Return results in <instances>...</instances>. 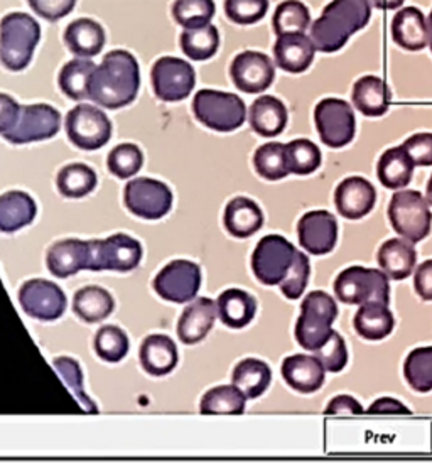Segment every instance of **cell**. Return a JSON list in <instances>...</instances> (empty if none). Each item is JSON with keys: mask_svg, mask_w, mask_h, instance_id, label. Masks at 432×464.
Here are the masks:
<instances>
[{"mask_svg": "<svg viewBox=\"0 0 432 464\" xmlns=\"http://www.w3.org/2000/svg\"><path fill=\"white\" fill-rule=\"evenodd\" d=\"M97 64L88 58H76L62 66L58 83L62 93L72 100L90 98V83Z\"/></svg>", "mask_w": 432, "mask_h": 464, "instance_id": "obj_38", "label": "cell"}, {"mask_svg": "<svg viewBox=\"0 0 432 464\" xmlns=\"http://www.w3.org/2000/svg\"><path fill=\"white\" fill-rule=\"evenodd\" d=\"M375 7L383 9V11H392V9H398L406 0H371Z\"/></svg>", "mask_w": 432, "mask_h": 464, "instance_id": "obj_58", "label": "cell"}, {"mask_svg": "<svg viewBox=\"0 0 432 464\" xmlns=\"http://www.w3.org/2000/svg\"><path fill=\"white\" fill-rule=\"evenodd\" d=\"M369 0H331L311 24V41L316 51L336 53L348 39L370 23Z\"/></svg>", "mask_w": 432, "mask_h": 464, "instance_id": "obj_2", "label": "cell"}, {"mask_svg": "<svg viewBox=\"0 0 432 464\" xmlns=\"http://www.w3.org/2000/svg\"><path fill=\"white\" fill-rule=\"evenodd\" d=\"M201 285V269L195 262L178 258L169 262L154 279V291L164 301L183 304L197 297Z\"/></svg>", "mask_w": 432, "mask_h": 464, "instance_id": "obj_15", "label": "cell"}, {"mask_svg": "<svg viewBox=\"0 0 432 464\" xmlns=\"http://www.w3.org/2000/svg\"><path fill=\"white\" fill-rule=\"evenodd\" d=\"M179 41L186 56L197 62H203L215 56V53L220 48L218 29L211 24L185 29Z\"/></svg>", "mask_w": 432, "mask_h": 464, "instance_id": "obj_40", "label": "cell"}, {"mask_svg": "<svg viewBox=\"0 0 432 464\" xmlns=\"http://www.w3.org/2000/svg\"><path fill=\"white\" fill-rule=\"evenodd\" d=\"M56 186L66 198H83L97 188V174L87 164H68L58 174Z\"/></svg>", "mask_w": 432, "mask_h": 464, "instance_id": "obj_41", "label": "cell"}, {"mask_svg": "<svg viewBox=\"0 0 432 464\" xmlns=\"http://www.w3.org/2000/svg\"><path fill=\"white\" fill-rule=\"evenodd\" d=\"M173 15L176 23L185 29L208 25L215 15L213 0H174Z\"/></svg>", "mask_w": 432, "mask_h": 464, "instance_id": "obj_47", "label": "cell"}, {"mask_svg": "<svg viewBox=\"0 0 432 464\" xmlns=\"http://www.w3.org/2000/svg\"><path fill=\"white\" fill-rule=\"evenodd\" d=\"M150 80L156 97L162 102H179L191 95L197 85V73L185 60L162 56L154 63Z\"/></svg>", "mask_w": 432, "mask_h": 464, "instance_id": "obj_12", "label": "cell"}, {"mask_svg": "<svg viewBox=\"0 0 432 464\" xmlns=\"http://www.w3.org/2000/svg\"><path fill=\"white\" fill-rule=\"evenodd\" d=\"M336 316L338 305L330 294L322 291L308 294L301 304V316L297 319V343L308 352H318L333 334L331 326Z\"/></svg>", "mask_w": 432, "mask_h": 464, "instance_id": "obj_4", "label": "cell"}, {"mask_svg": "<svg viewBox=\"0 0 432 464\" xmlns=\"http://www.w3.org/2000/svg\"><path fill=\"white\" fill-rule=\"evenodd\" d=\"M218 316L216 303L208 297H199L193 304L187 305L178 323V336L185 344L203 342L213 330Z\"/></svg>", "mask_w": 432, "mask_h": 464, "instance_id": "obj_22", "label": "cell"}, {"mask_svg": "<svg viewBox=\"0 0 432 464\" xmlns=\"http://www.w3.org/2000/svg\"><path fill=\"white\" fill-rule=\"evenodd\" d=\"M91 256L88 270H115V272H130L137 269L142 260V245L136 238L115 233L105 240H90Z\"/></svg>", "mask_w": 432, "mask_h": 464, "instance_id": "obj_11", "label": "cell"}, {"mask_svg": "<svg viewBox=\"0 0 432 464\" xmlns=\"http://www.w3.org/2000/svg\"><path fill=\"white\" fill-rule=\"evenodd\" d=\"M34 199L24 191H7L0 195V232L14 233L36 218Z\"/></svg>", "mask_w": 432, "mask_h": 464, "instance_id": "obj_30", "label": "cell"}, {"mask_svg": "<svg viewBox=\"0 0 432 464\" xmlns=\"http://www.w3.org/2000/svg\"><path fill=\"white\" fill-rule=\"evenodd\" d=\"M353 324L361 338L379 342L387 338L394 331L396 321L389 305L370 303V304L360 305L353 319Z\"/></svg>", "mask_w": 432, "mask_h": 464, "instance_id": "obj_34", "label": "cell"}, {"mask_svg": "<svg viewBox=\"0 0 432 464\" xmlns=\"http://www.w3.org/2000/svg\"><path fill=\"white\" fill-rule=\"evenodd\" d=\"M64 43L74 56L93 58L103 49L105 33L97 21L83 17V19H76L66 27Z\"/></svg>", "mask_w": 432, "mask_h": 464, "instance_id": "obj_31", "label": "cell"}, {"mask_svg": "<svg viewBox=\"0 0 432 464\" xmlns=\"http://www.w3.org/2000/svg\"><path fill=\"white\" fill-rule=\"evenodd\" d=\"M41 39V27L34 17L13 13L0 21V62L9 72L29 66Z\"/></svg>", "mask_w": 432, "mask_h": 464, "instance_id": "obj_3", "label": "cell"}, {"mask_svg": "<svg viewBox=\"0 0 432 464\" xmlns=\"http://www.w3.org/2000/svg\"><path fill=\"white\" fill-rule=\"evenodd\" d=\"M91 246L90 242L78 238H66L51 245L46 254V266L54 277L66 279L90 267Z\"/></svg>", "mask_w": 432, "mask_h": 464, "instance_id": "obj_20", "label": "cell"}, {"mask_svg": "<svg viewBox=\"0 0 432 464\" xmlns=\"http://www.w3.org/2000/svg\"><path fill=\"white\" fill-rule=\"evenodd\" d=\"M404 377L416 392L432 391V346H422L408 353L404 363Z\"/></svg>", "mask_w": 432, "mask_h": 464, "instance_id": "obj_44", "label": "cell"}, {"mask_svg": "<svg viewBox=\"0 0 432 464\" xmlns=\"http://www.w3.org/2000/svg\"><path fill=\"white\" fill-rule=\"evenodd\" d=\"M418 254L412 242L406 238L387 240L379 250V264L389 279L402 281L416 269Z\"/></svg>", "mask_w": 432, "mask_h": 464, "instance_id": "obj_29", "label": "cell"}, {"mask_svg": "<svg viewBox=\"0 0 432 464\" xmlns=\"http://www.w3.org/2000/svg\"><path fill=\"white\" fill-rule=\"evenodd\" d=\"M426 199H427V203L432 207V174L431 178H429V183H427V188H426Z\"/></svg>", "mask_w": 432, "mask_h": 464, "instance_id": "obj_59", "label": "cell"}, {"mask_svg": "<svg viewBox=\"0 0 432 464\" xmlns=\"http://www.w3.org/2000/svg\"><path fill=\"white\" fill-rule=\"evenodd\" d=\"M115 301L109 291L99 285H87L74 294V314L85 323H100L113 313Z\"/></svg>", "mask_w": 432, "mask_h": 464, "instance_id": "obj_35", "label": "cell"}, {"mask_svg": "<svg viewBox=\"0 0 432 464\" xmlns=\"http://www.w3.org/2000/svg\"><path fill=\"white\" fill-rule=\"evenodd\" d=\"M254 166L260 178L267 181H279L287 178L291 174V169L285 144L269 142L260 146L254 154Z\"/></svg>", "mask_w": 432, "mask_h": 464, "instance_id": "obj_39", "label": "cell"}, {"mask_svg": "<svg viewBox=\"0 0 432 464\" xmlns=\"http://www.w3.org/2000/svg\"><path fill=\"white\" fill-rule=\"evenodd\" d=\"M124 203L139 218L161 220L173 208V193L162 181L136 178L125 186Z\"/></svg>", "mask_w": 432, "mask_h": 464, "instance_id": "obj_10", "label": "cell"}, {"mask_svg": "<svg viewBox=\"0 0 432 464\" xmlns=\"http://www.w3.org/2000/svg\"><path fill=\"white\" fill-rule=\"evenodd\" d=\"M365 411L360 405L359 401H355L350 395H338L334 397L331 402L328 403L324 414L326 416H361Z\"/></svg>", "mask_w": 432, "mask_h": 464, "instance_id": "obj_54", "label": "cell"}, {"mask_svg": "<svg viewBox=\"0 0 432 464\" xmlns=\"http://www.w3.org/2000/svg\"><path fill=\"white\" fill-rule=\"evenodd\" d=\"M66 134L78 149L97 150L110 140L111 123L100 109L83 103L66 115Z\"/></svg>", "mask_w": 432, "mask_h": 464, "instance_id": "obj_13", "label": "cell"}, {"mask_svg": "<svg viewBox=\"0 0 432 464\" xmlns=\"http://www.w3.org/2000/svg\"><path fill=\"white\" fill-rule=\"evenodd\" d=\"M223 223L232 237L248 238L262 228L264 213L255 201L245 196H238L226 205Z\"/></svg>", "mask_w": 432, "mask_h": 464, "instance_id": "obj_27", "label": "cell"}, {"mask_svg": "<svg viewBox=\"0 0 432 464\" xmlns=\"http://www.w3.org/2000/svg\"><path fill=\"white\" fill-rule=\"evenodd\" d=\"M129 336L119 326H103L95 336V352L101 360L109 363H117L124 360L129 353Z\"/></svg>", "mask_w": 432, "mask_h": 464, "instance_id": "obj_46", "label": "cell"}, {"mask_svg": "<svg viewBox=\"0 0 432 464\" xmlns=\"http://www.w3.org/2000/svg\"><path fill=\"white\" fill-rule=\"evenodd\" d=\"M140 72L136 58L124 49L110 51L91 76L90 100L103 109L117 111L136 100Z\"/></svg>", "mask_w": 432, "mask_h": 464, "instance_id": "obj_1", "label": "cell"}, {"mask_svg": "<svg viewBox=\"0 0 432 464\" xmlns=\"http://www.w3.org/2000/svg\"><path fill=\"white\" fill-rule=\"evenodd\" d=\"M316 356L320 358L322 367L326 368V372H333L338 373L346 367L348 363V350H346L345 340L333 331V334L330 336V340L324 343Z\"/></svg>", "mask_w": 432, "mask_h": 464, "instance_id": "obj_51", "label": "cell"}, {"mask_svg": "<svg viewBox=\"0 0 432 464\" xmlns=\"http://www.w3.org/2000/svg\"><path fill=\"white\" fill-rule=\"evenodd\" d=\"M274 33L277 36L293 34V33H306L311 25V14L301 0H285L277 5L274 19Z\"/></svg>", "mask_w": 432, "mask_h": 464, "instance_id": "obj_42", "label": "cell"}, {"mask_svg": "<svg viewBox=\"0 0 432 464\" xmlns=\"http://www.w3.org/2000/svg\"><path fill=\"white\" fill-rule=\"evenodd\" d=\"M309 274H311V264H309L308 256L297 250L291 269L287 272L284 281L281 282V291L287 299L294 301L302 295L308 285Z\"/></svg>", "mask_w": 432, "mask_h": 464, "instance_id": "obj_50", "label": "cell"}, {"mask_svg": "<svg viewBox=\"0 0 432 464\" xmlns=\"http://www.w3.org/2000/svg\"><path fill=\"white\" fill-rule=\"evenodd\" d=\"M21 105L13 97L0 93V134H7L19 119Z\"/></svg>", "mask_w": 432, "mask_h": 464, "instance_id": "obj_55", "label": "cell"}, {"mask_svg": "<svg viewBox=\"0 0 432 464\" xmlns=\"http://www.w3.org/2000/svg\"><path fill=\"white\" fill-rule=\"evenodd\" d=\"M375 201L377 191L373 184L360 176L346 178L334 191V207L348 220H360L367 217L375 207Z\"/></svg>", "mask_w": 432, "mask_h": 464, "instance_id": "obj_19", "label": "cell"}, {"mask_svg": "<svg viewBox=\"0 0 432 464\" xmlns=\"http://www.w3.org/2000/svg\"><path fill=\"white\" fill-rule=\"evenodd\" d=\"M296 252V246L281 235L264 237L252 256V270L255 277L264 285L281 284L294 262Z\"/></svg>", "mask_w": 432, "mask_h": 464, "instance_id": "obj_9", "label": "cell"}, {"mask_svg": "<svg viewBox=\"0 0 432 464\" xmlns=\"http://www.w3.org/2000/svg\"><path fill=\"white\" fill-rule=\"evenodd\" d=\"M248 121L254 132L262 137H277L287 125V109L279 98L264 95L252 103Z\"/></svg>", "mask_w": 432, "mask_h": 464, "instance_id": "obj_28", "label": "cell"}, {"mask_svg": "<svg viewBox=\"0 0 432 464\" xmlns=\"http://www.w3.org/2000/svg\"><path fill=\"white\" fill-rule=\"evenodd\" d=\"M392 39L406 51H420L429 46L426 15L418 7L400 9L392 19Z\"/></svg>", "mask_w": 432, "mask_h": 464, "instance_id": "obj_24", "label": "cell"}, {"mask_svg": "<svg viewBox=\"0 0 432 464\" xmlns=\"http://www.w3.org/2000/svg\"><path fill=\"white\" fill-rule=\"evenodd\" d=\"M351 100L357 111L367 117H382L390 107L392 93L382 78L367 74L357 80L351 92Z\"/></svg>", "mask_w": 432, "mask_h": 464, "instance_id": "obj_26", "label": "cell"}, {"mask_svg": "<svg viewBox=\"0 0 432 464\" xmlns=\"http://www.w3.org/2000/svg\"><path fill=\"white\" fill-rule=\"evenodd\" d=\"M216 307L223 324L232 330H242L248 326L257 313L255 299L242 289H228L220 294Z\"/></svg>", "mask_w": 432, "mask_h": 464, "instance_id": "obj_32", "label": "cell"}, {"mask_svg": "<svg viewBox=\"0 0 432 464\" xmlns=\"http://www.w3.org/2000/svg\"><path fill=\"white\" fill-rule=\"evenodd\" d=\"M334 294L345 304H390V285L385 272L365 267H350L334 281Z\"/></svg>", "mask_w": 432, "mask_h": 464, "instance_id": "obj_6", "label": "cell"}, {"mask_svg": "<svg viewBox=\"0 0 432 464\" xmlns=\"http://www.w3.org/2000/svg\"><path fill=\"white\" fill-rule=\"evenodd\" d=\"M370 416H408L410 411L402 402L390 397H383L371 403L370 409L367 411Z\"/></svg>", "mask_w": 432, "mask_h": 464, "instance_id": "obj_56", "label": "cell"}, {"mask_svg": "<svg viewBox=\"0 0 432 464\" xmlns=\"http://www.w3.org/2000/svg\"><path fill=\"white\" fill-rule=\"evenodd\" d=\"M62 115L54 107L46 103L24 105L19 111V119L13 129L4 134L11 144H29L46 140L60 132Z\"/></svg>", "mask_w": 432, "mask_h": 464, "instance_id": "obj_14", "label": "cell"}, {"mask_svg": "<svg viewBox=\"0 0 432 464\" xmlns=\"http://www.w3.org/2000/svg\"><path fill=\"white\" fill-rule=\"evenodd\" d=\"M387 213L394 230L412 244L424 240L431 232L429 203L419 191H396Z\"/></svg>", "mask_w": 432, "mask_h": 464, "instance_id": "obj_7", "label": "cell"}, {"mask_svg": "<svg viewBox=\"0 0 432 464\" xmlns=\"http://www.w3.org/2000/svg\"><path fill=\"white\" fill-rule=\"evenodd\" d=\"M297 235L311 256H326L338 242V223L330 211H309L297 223Z\"/></svg>", "mask_w": 432, "mask_h": 464, "instance_id": "obj_18", "label": "cell"}, {"mask_svg": "<svg viewBox=\"0 0 432 464\" xmlns=\"http://www.w3.org/2000/svg\"><path fill=\"white\" fill-rule=\"evenodd\" d=\"M193 111L199 122L216 132H234L247 119L244 100L218 90H199L193 100Z\"/></svg>", "mask_w": 432, "mask_h": 464, "instance_id": "obj_5", "label": "cell"}, {"mask_svg": "<svg viewBox=\"0 0 432 464\" xmlns=\"http://www.w3.org/2000/svg\"><path fill=\"white\" fill-rule=\"evenodd\" d=\"M31 9L46 21H60L64 15L72 13L76 0H27Z\"/></svg>", "mask_w": 432, "mask_h": 464, "instance_id": "obj_52", "label": "cell"}, {"mask_svg": "<svg viewBox=\"0 0 432 464\" xmlns=\"http://www.w3.org/2000/svg\"><path fill=\"white\" fill-rule=\"evenodd\" d=\"M247 397L235 385H220L206 392L201 399L199 411L203 416H242Z\"/></svg>", "mask_w": 432, "mask_h": 464, "instance_id": "obj_36", "label": "cell"}, {"mask_svg": "<svg viewBox=\"0 0 432 464\" xmlns=\"http://www.w3.org/2000/svg\"><path fill=\"white\" fill-rule=\"evenodd\" d=\"M414 285L420 299L432 301V260H426L420 264L414 276Z\"/></svg>", "mask_w": 432, "mask_h": 464, "instance_id": "obj_57", "label": "cell"}, {"mask_svg": "<svg viewBox=\"0 0 432 464\" xmlns=\"http://www.w3.org/2000/svg\"><path fill=\"white\" fill-rule=\"evenodd\" d=\"M267 11L269 0H225V14L235 24H255Z\"/></svg>", "mask_w": 432, "mask_h": 464, "instance_id": "obj_49", "label": "cell"}, {"mask_svg": "<svg viewBox=\"0 0 432 464\" xmlns=\"http://www.w3.org/2000/svg\"><path fill=\"white\" fill-rule=\"evenodd\" d=\"M19 303L25 314L39 321H54L66 311V295L60 285L46 279L24 282L19 291Z\"/></svg>", "mask_w": 432, "mask_h": 464, "instance_id": "obj_16", "label": "cell"}, {"mask_svg": "<svg viewBox=\"0 0 432 464\" xmlns=\"http://www.w3.org/2000/svg\"><path fill=\"white\" fill-rule=\"evenodd\" d=\"M314 122L322 144L331 149L348 146L357 132V121L351 105L341 98L322 100L314 109Z\"/></svg>", "mask_w": 432, "mask_h": 464, "instance_id": "obj_8", "label": "cell"}, {"mask_svg": "<svg viewBox=\"0 0 432 464\" xmlns=\"http://www.w3.org/2000/svg\"><path fill=\"white\" fill-rule=\"evenodd\" d=\"M272 380V372L269 365L257 358H245L242 360L234 370L235 387L240 389L247 399H257L264 392L269 389Z\"/></svg>", "mask_w": 432, "mask_h": 464, "instance_id": "obj_37", "label": "cell"}, {"mask_svg": "<svg viewBox=\"0 0 432 464\" xmlns=\"http://www.w3.org/2000/svg\"><path fill=\"white\" fill-rule=\"evenodd\" d=\"M235 86L244 93H262L274 83L275 68L269 56L259 51H244L230 66Z\"/></svg>", "mask_w": 432, "mask_h": 464, "instance_id": "obj_17", "label": "cell"}, {"mask_svg": "<svg viewBox=\"0 0 432 464\" xmlns=\"http://www.w3.org/2000/svg\"><path fill=\"white\" fill-rule=\"evenodd\" d=\"M53 367L56 370V373L62 377L64 385L68 387V391L72 392L76 402L80 403L83 412L99 414L97 405L88 399L85 389H83V373H82V368L78 365V362L73 358H68V356H60L53 362Z\"/></svg>", "mask_w": 432, "mask_h": 464, "instance_id": "obj_43", "label": "cell"}, {"mask_svg": "<svg viewBox=\"0 0 432 464\" xmlns=\"http://www.w3.org/2000/svg\"><path fill=\"white\" fill-rule=\"evenodd\" d=\"M289 169L297 176H308L322 166V150L309 139H296L285 144Z\"/></svg>", "mask_w": 432, "mask_h": 464, "instance_id": "obj_45", "label": "cell"}, {"mask_svg": "<svg viewBox=\"0 0 432 464\" xmlns=\"http://www.w3.org/2000/svg\"><path fill=\"white\" fill-rule=\"evenodd\" d=\"M402 146L416 166H432V134H414Z\"/></svg>", "mask_w": 432, "mask_h": 464, "instance_id": "obj_53", "label": "cell"}, {"mask_svg": "<svg viewBox=\"0 0 432 464\" xmlns=\"http://www.w3.org/2000/svg\"><path fill=\"white\" fill-rule=\"evenodd\" d=\"M414 160H410L404 146L387 149L377 164V176L389 189L406 188L414 174Z\"/></svg>", "mask_w": 432, "mask_h": 464, "instance_id": "obj_33", "label": "cell"}, {"mask_svg": "<svg viewBox=\"0 0 432 464\" xmlns=\"http://www.w3.org/2000/svg\"><path fill=\"white\" fill-rule=\"evenodd\" d=\"M427 34H429V48L432 51V11L427 17Z\"/></svg>", "mask_w": 432, "mask_h": 464, "instance_id": "obj_60", "label": "cell"}, {"mask_svg": "<svg viewBox=\"0 0 432 464\" xmlns=\"http://www.w3.org/2000/svg\"><path fill=\"white\" fill-rule=\"evenodd\" d=\"M109 171L119 179L134 178L144 164L142 150L136 144H120L109 154Z\"/></svg>", "mask_w": 432, "mask_h": 464, "instance_id": "obj_48", "label": "cell"}, {"mask_svg": "<svg viewBox=\"0 0 432 464\" xmlns=\"http://www.w3.org/2000/svg\"><path fill=\"white\" fill-rule=\"evenodd\" d=\"M316 48L304 33L277 36L274 44V58L281 70L287 73H304L314 62Z\"/></svg>", "mask_w": 432, "mask_h": 464, "instance_id": "obj_21", "label": "cell"}, {"mask_svg": "<svg viewBox=\"0 0 432 464\" xmlns=\"http://www.w3.org/2000/svg\"><path fill=\"white\" fill-rule=\"evenodd\" d=\"M140 365L152 377H164L178 365V346L166 334H150L140 346Z\"/></svg>", "mask_w": 432, "mask_h": 464, "instance_id": "obj_25", "label": "cell"}, {"mask_svg": "<svg viewBox=\"0 0 432 464\" xmlns=\"http://www.w3.org/2000/svg\"><path fill=\"white\" fill-rule=\"evenodd\" d=\"M326 368L322 367L318 356L293 354L283 363V377L291 389L299 393L318 392L324 383Z\"/></svg>", "mask_w": 432, "mask_h": 464, "instance_id": "obj_23", "label": "cell"}]
</instances>
